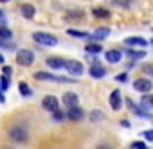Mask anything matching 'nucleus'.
<instances>
[{"label":"nucleus","instance_id":"nucleus-1","mask_svg":"<svg viewBox=\"0 0 153 149\" xmlns=\"http://www.w3.org/2000/svg\"><path fill=\"white\" fill-rule=\"evenodd\" d=\"M7 135H9V138H11L13 142H18V144H24V142H27V138H29L27 129H25L24 126H20V124L11 126V128L7 129Z\"/></svg>","mask_w":153,"mask_h":149},{"label":"nucleus","instance_id":"nucleus-2","mask_svg":"<svg viewBox=\"0 0 153 149\" xmlns=\"http://www.w3.org/2000/svg\"><path fill=\"white\" fill-rule=\"evenodd\" d=\"M33 40L40 45H45V47H54L58 45V38L54 34H49V32H42V31H36L33 32Z\"/></svg>","mask_w":153,"mask_h":149},{"label":"nucleus","instance_id":"nucleus-3","mask_svg":"<svg viewBox=\"0 0 153 149\" xmlns=\"http://www.w3.org/2000/svg\"><path fill=\"white\" fill-rule=\"evenodd\" d=\"M33 61H34V52H33V50L24 49V50H18V52H16V63H18V65L29 66V65H33Z\"/></svg>","mask_w":153,"mask_h":149},{"label":"nucleus","instance_id":"nucleus-4","mask_svg":"<svg viewBox=\"0 0 153 149\" xmlns=\"http://www.w3.org/2000/svg\"><path fill=\"white\" fill-rule=\"evenodd\" d=\"M65 70L72 76H83L85 66L81 65V61H76V59H67L65 61Z\"/></svg>","mask_w":153,"mask_h":149},{"label":"nucleus","instance_id":"nucleus-5","mask_svg":"<svg viewBox=\"0 0 153 149\" xmlns=\"http://www.w3.org/2000/svg\"><path fill=\"white\" fill-rule=\"evenodd\" d=\"M34 79H38V81H59V83H76V81H72V79L61 77V76H54V74H49V72H36V74H34Z\"/></svg>","mask_w":153,"mask_h":149},{"label":"nucleus","instance_id":"nucleus-6","mask_svg":"<svg viewBox=\"0 0 153 149\" xmlns=\"http://www.w3.org/2000/svg\"><path fill=\"white\" fill-rule=\"evenodd\" d=\"M133 88H135L137 92H140V94H148V92H151L153 83H151L149 79H146V77H140V79H135Z\"/></svg>","mask_w":153,"mask_h":149},{"label":"nucleus","instance_id":"nucleus-7","mask_svg":"<svg viewBox=\"0 0 153 149\" xmlns=\"http://www.w3.org/2000/svg\"><path fill=\"white\" fill-rule=\"evenodd\" d=\"M108 103H110V108L114 111H119L121 106H123V97H121V92L119 90H112L110 97H108Z\"/></svg>","mask_w":153,"mask_h":149},{"label":"nucleus","instance_id":"nucleus-8","mask_svg":"<svg viewBox=\"0 0 153 149\" xmlns=\"http://www.w3.org/2000/svg\"><path fill=\"white\" fill-rule=\"evenodd\" d=\"M42 106L47 110V111H56V110H59L58 106H59V101L54 97V95H47V97H43V101H42Z\"/></svg>","mask_w":153,"mask_h":149},{"label":"nucleus","instance_id":"nucleus-9","mask_svg":"<svg viewBox=\"0 0 153 149\" xmlns=\"http://www.w3.org/2000/svg\"><path fill=\"white\" fill-rule=\"evenodd\" d=\"M63 104L67 106V110H70V108H76L79 104V97L76 95L74 92H67L65 95H63Z\"/></svg>","mask_w":153,"mask_h":149},{"label":"nucleus","instance_id":"nucleus-10","mask_svg":"<svg viewBox=\"0 0 153 149\" xmlns=\"http://www.w3.org/2000/svg\"><path fill=\"white\" fill-rule=\"evenodd\" d=\"M124 43L128 47H146L148 45V41L144 38H140V36H130V38L124 40Z\"/></svg>","mask_w":153,"mask_h":149},{"label":"nucleus","instance_id":"nucleus-11","mask_svg":"<svg viewBox=\"0 0 153 149\" xmlns=\"http://www.w3.org/2000/svg\"><path fill=\"white\" fill-rule=\"evenodd\" d=\"M105 59L108 61V63H119L121 59H123V54L119 52V50H115V49H112V50H106V54H105Z\"/></svg>","mask_w":153,"mask_h":149},{"label":"nucleus","instance_id":"nucleus-12","mask_svg":"<svg viewBox=\"0 0 153 149\" xmlns=\"http://www.w3.org/2000/svg\"><path fill=\"white\" fill-rule=\"evenodd\" d=\"M47 66L56 70H65V59L63 58H47Z\"/></svg>","mask_w":153,"mask_h":149},{"label":"nucleus","instance_id":"nucleus-13","mask_svg":"<svg viewBox=\"0 0 153 149\" xmlns=\"http://www.w3.org/2000/svg\"><path fill=\"white\" fill-rule=\"evenodd\" d=\"M83 110L79 108V106H76V108H70V110H67V117L70 119V120H79V119H83Z\"/></svg>","mask_w":153,"mask_h":149},{"label":"nucleus","instance_id":"nucleus-14","mask_svg":"<svg viewBox=\"0 0 153 149\" xmlns=\"http://www.w3.org/2000/svg\"><path fill=\"white\" fill-rule=\"evenodd\" d=\"M140 108H142V110H149V111H153V95L144 94V95L140 97Z\"/></svg>","mask_w":153,"mask_h":149},{"label":"nucleus","instance_id":"nucleus-15","mask_svg":"<svg viewBox=\"0 0 153 149\" xmlns=\"http://www.w3.org/2000/svg\"><path fill=\"white\" fill-rule=\"evenodd\" d=\"M20 13H22V16L24 18H33L34 16V13H36V9H34V6L33 4H24L22 7H20Z\"/></svg>","mask_w":153,"mask_h":149},{"label":"nucleus","instance_id":"nucleus-16","mask_svg":"<svg viewBox=\"0 0 153 149\" xmlns=\"http://www.w3.org/2000/svg\"><path fill=\"white\" fill-rule=\"evenodd\" d=\"M126 103H128V106H130V110H131V111H133L135 115H139V117H146V119H149V115H148V113H146V111H144V110H142L140 106H137V104H135V103H133L131 99H126Z\"/></svg>","mask_w":153,"mask_h":149},{"label":"nucleus","instance_id":"nucleus-17","mask_svg":"<svg viewBox=\"0 0 153 149\" xmlns=\"http://www.w3.org/2000/svg\"><path fill=\"white\" fill-rule=\"evenodd\" d=\"M90 76H92V77H96V79H101V77H105V76H106V70H105L101 65H94V66L90 68Z\"/></svg>","mask_w":153,"mask_h":149},{"label":"nucleus","instance_id":"nucleus-18","mask_svg":"<svg viewBox=\"0 0 153 149\" xmlns=\"http://www.w3.org/2000/svg\"><path fill=\"white\" fill-rule=\"evenodd\" d=\"M108 34H110V29L108 27H99V29H96V32L92 34V38L94 40H105Z\"/></svg>","mask_w":153,"mask_h":149},{"label":"nucleus","instance_id":"nucleus-19","mask_svg":"<svg viewBox=\"0 0 153 149\" xmlns=\"http://www.w3.org/2000/svg\"><path fill=\"white\" fill-rule=\"evenodd\" d=\"M13 38V31L9 29V27H0V41H7V40H11Z\"/></svg>","mask_w":153,"mask_h":149},{"label":"nucleus","instance_id":"nucleus-20","mask_svg":"<svg viewBox=\"0 0 153 149\" xmlns=\"http://www.w3.org/2000/svg\"><path fill=\"white\" fill-rule=\"evenodd\" d=\"M92 15L96 18H108L110 16V11L105 9V7H96V9H92Z\"/></svg>","mask_w":153,"mask_h":149},{"label":"nucleus","instance_id":"nucleus-21","mask_svg":"<svg viewBox=\"0 0 153 149\" xmlns=\"http://www.w3.org/2000/svg\"><path fill=\"white\" fill-rule=\"evenodd\" d=\"M85 50H87L88 54H99V52L103 50V47H101L99 43H88V45L85 47Z\"/></svg>","mask_w":153,"mask_h":149},{"label":"nucleus","instance_id":"nucleus-22","mask_svg":"<svg viewBox=\"0 0 153 149\" xmlns=\"http://www.w3.org/2000/svg\"><path fill=\"white\" fill-rule=\"evenodd\" d=\"M126 54H128L130 58H133V59H142V58L146 56V52H144V50H128Z\"/></svg>","mask_w":153,"mask_h":149},{"label":"nucleus","instance_id":"nucleus-23","mask_svg":"<svg viewBox=\"0 0 153 149\" xmlns=\"http://www.w3.org/2000/svg\"><path fill=\"white\" fill-rule=\"evenodd\" d=\"M18 90H20V94H22L24 97H29V95L33 94V90H31L25 83H20V85H18Z\"/></svg>","mask_w":153,"mask_h":149},{"label":"nucleus","instance_id":"nucleus-24","mask_svg":"<svg viewBox=\"0 0 153 149\" xmlns=\"http://www.w3.org/2000/svg\"><path fill=\"white\" fill-rule=\"evenodd\" d=\"M67 34L76 36V38H88V34H87V32H83V31H74V29H68V31H67Z\"/></svg>","mask_w":153,"mask_h":149},{"label":"nucleus","instance_id":"nucleus-25","mask_svg":"<svg viewBox=\"0 0 153 149\" xmlns=\"http://www.w3.org/2000/svg\"><path fill=\"white\" fill-rule=\"evenodd\" d=\"M103 119V113L99 111V110H94L92 113H90V120H101Z\"/></svg>","mask_w":153,"mask_h":149},{"label":"nucleus","instance_id":"nucleus-26","mask_svg":"<svg viewBox=\"0 0 153 149\" xmlns=\"http://www.w3.org/2000/svg\"><path fill=\"white\" fill-rule=\"evenodd\" d=\"M0 88H2V90H7L9 88V77H0Z\"/></svg>","mask_w":153,"mask_h":149},{"label":"nucleus","instance_id":"nucleus-27","mask_svg":"<svg viewBox=\"0 0 153 149\" xmlns=\"http://www.w3.org/2000/svg\"><path fill=\"white\" fill-rule=\"evenodd\" d=\"M142 136H144L146 140H149V142H153V129H146V131L142 133Z\"/></svg>","mask_w":153,"mask_h":149},{"label":"nucleus","instance_id":"nucleus-28","mask_svg":"<svg viewBox=\"0 0 153 149\" xmlns=\"http://www.w3.org/2000/svg\"><path fill=\"white\" fill-rule=\"evenodd\" d=\"M130 149H146V144L144 142H133L130 145Z\"/></svg>","mask_w":153,"mask_h":149},{"label":"nucleus","instance_id":"nucleus-29","mask_svg":"<svg viewBox=\"0 0 153 149\" xmlns=\"http://www.w3.org/2000/svg\"><path fill=\"white\" fill-rule=\"evenodd\" d=\"M83 18V11H74V13H67V18Z\"/></svg>","mask_w":153,"mask_h":149},{"label":"nucleus","instance_id":"nucleus-30","mask_svg":"<svg viewBox=\"0 0 153 149\" xmlns=\"http://www.w3.org/2000/svg\"><path fill=\"white\" fill-rule=\"evenodd\" d=\"M65 115H67V113H63L61 110H56V111H54V119H56V120H61Z\"/></svg>","mask_w":153,"mask_h":149},{"label":"nucleus","instance_id":"nucleus-31","mask_svg":"<svg viewBox=\"0 0 153 149\" xmlns=\"http://www.w3.org/2000/svg\"><path fill=\"white\" fill-rule=\"evenodd\" d=\"M11 74H13L11 66H4V76H6V77H11Z\"/></svg>","mask_w":153,"mask_h":149},{"label":"nucleus","instance_id":"nucleus-32","mask_svg":"<svg viewBox=\"0 0 153 149\" xmlns=\"http://www.w3.org/2000/svg\"><path fill=\"white\" fill-rule=\"evenodd\" d=\"M6 25V15L2 13V9H0V27H4Z\"/></svg>","mask_w":153,"mask_h":149},{"label":"nucleus","instance_id":"nucleus-33","mask_svg":"<svg viewBox=\"0 0 153 149\" xmlns=\"http://www.w3.org/2000/svg\"><path fill=\"white\" fill-rule=\"evenodd\" d=\"M144 72H146V74H149V76L153 77V65H148V66H144Z\"/></svg>","mask_w":153,"mask_h":149},{"label":"nucleus","instance_id":"nucleus-34","mask_svg":"<svg viewBox=\"0 0 153 149\" xmlns=\"http://www.w3.org/2000/svg\"><path fill=\"white\" fill-rule=\"evenodd\" d=\"M126 79H128V74H126V72H124V74H119V76H117V81H121V83L126 81Z\"/></svg>","mask_w":153,"mask_h":149},{"label":"nucleus","instance_id":"nucleus-35","mask_svg":"<svg viewBox=\"0 0 153 149\" xmlns=\"http://www.w3.org/2000/svg\"><path fill=\"white\" fill-rule=\"evenodd\" d=\"M97 149H114V147L108 145V144H101V145H97Z\"/></svg>","mask_w":153,"mask_h":149},{"label":"nucleus","instance_id":"nucleus-36","mask_svg":"<svg viewBox=\"0 0 153 149\" xmlns=\"http://www.w3.org/2000/svg\"><path fill=\"white\" fill-rule=\"evenodd\" d=\"M121 126L123 128H130V120H121Z\"/></svg>","mask_w":153,"mask_h":149},{"label":"nucleus","instance_id":"nucleus-37","mask_svg":"<svg viewBox=\"0 0 153 149\" xmlns=\"http://www.w3.org/2000/svg\"><path fill=\"white\" fill-rule=\"evenodd\" d=\"M0 2H2V4H6V2H9V0H0Z\"/></svg>","mask_w":153,"mask_h":149},{"label":"nucleus","instance_id":"nucleus-38","mask_svg":"<svg viewBox=\"0 0 153 149\" xmlns=\"http://www.w3.org/2000/svg\"><path fill=\"white\" fill-rule=\"evenodd\" d=\"M0 63H4V58H2V56H0Z\"/></svg>","mask_w":153,"mask_h":149}]
</instances>
